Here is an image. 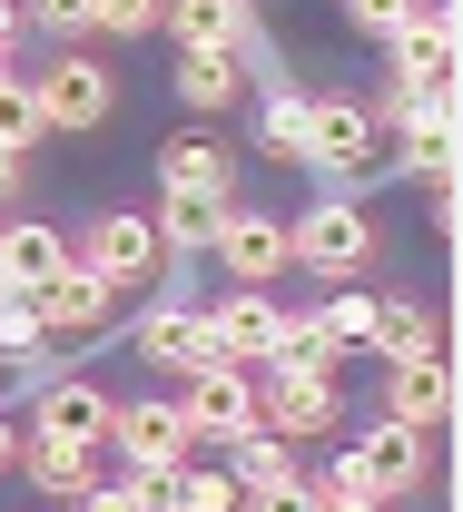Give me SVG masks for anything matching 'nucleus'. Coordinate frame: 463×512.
<instances>
[{"label": "nucleus", "mask_w": 463, "mask_h": 512, "mask_svg": "<svg viewBox=\"0 0 463 512\" xmlns=\"http://www.w3.org/2000/svg\"><path fill=\"white\" fill-rule=\"evenodd\" d=\"M375 207H355V197H316V207H296V227H286V266H306V276H326V286H345V276H365L375 266Z\"/></svg>", "instance_id": "obj_1"}, {"label": "nucleus", "mask_w": 463, "mask_h": 512, "mask_svg": "<svg viewBox=\"0 0 463 512\" xmlns=\"http://www.w3.org/2000/svg\"><path fill=\"white\" fill-rule=\"evenodd\" d=\"M30 99H40V119H50V138H89V128H109V109H119V79H109V60H89V50H60V60L30 79Z\"/></svg>", "instance_id": "obj_2"}, {"label": "nucleus", "mask_w": 463, "mask_h": 512, "mask_svg": "<svg viewBox=\"0 0 463 512\" xmlns=\"http://www.w3.org/2000/svg\"><path fill=\"white\" fill-rule=\"evenodd\" d=\"M168 404L188 414L198 444H237V434H257V375H247V365H188Z\"/></svg>", "instance_id": "obj_3"}, {"label": "nucleus", "mask_w": 463, "mask_h": 512, "mask_svg": "<svg viewBox=\"0 0 463 512\" xmlns=\"http://www.w3.org/2000/svg\"><path fill=\"white\" fill-rule=\"evenodd\" d=\"M385 158V138L365 119V99H306V148H296V168H326V178H365Z\"/></svg>", "instance_id": "obj_4"}, {"label": "nucleus", "mask_w": 463, "mask_h": 512, "mask_svg": "<svg viewBox=\"0 0 463 512\" xmlns=\"http://www.w3.org/2000/svg\"><path fill=\"white\" fill-rule=\"evenodd\" d=\"M257 424L276 444H316V434L345 424V394H335V375H286V365H266L257 375Z\"/></svg>", "instance_id": "obj_5"}, {"label": "nucleus", "mask_w": 463, "mask_h": 512, "mask_svg": "<svg viewBox=\"0 0 463 512\" xmlns=\"http://www.w3.org/2000/svg\"><path fill=\"white\" fill-rule=\"evenodd\" d=\"M345 463H355V483L375 493V503L395 512L424 473H434V434H414V424H365L355 444H345Z\"/></svg>", "instance_id": "obj_6"}, {"label": "nucleus", "mask_w": 463, "mask_h": 512, "mask_svg": "<svg viewBox=\"0 0 463 512\" xmlns=\"http://www.w3.org/2000/svg\"><path fill=\"white\" fill-rule=\"evenodd\" d=\"M79 266H99L109 286H148L168 256H158V227H148V207H99L89 217V247H69Z\"/></svg>", "instance_id": "obj_7"}, {"label": "nucleus", "mask_w": 463, "mask_h": 512, "mask_svg": "<svg viewBox=\"0 0 463 512\" xmlns=\"http://www.w3.org/2000/svg\"><path fill=\"white\" fill-rule=\"evenodd\" d=\"M385 60H395V89L454 99V0H444V10H414L395 40H385Z\"/></svg>", "instance_id": "obj_8"}, {"label": "nucleus", "mask_w": 463, "mask_h": 512, "mask_svg": "<svg viewBox=\"0 0 463 512\" xmlns=\"http://www.w3.org/2000/svg\"><path fill=\"white\" fill-rule=\"evenodd\" d=\"M109 444L129 453V473H178L198 434H188V414H178L168 394H138V404H119V414H109Z\"/></svg>", "instance_id": "obj_9"}, {"label": "nucleus", "mask_w": 463, "mask_h": 512, "mask_svg": "<svg viewBox=\"0 0 463 512\" xmlns=\"http://www.w3.org/2000/svg\"><path fill=\"white\" fill-rule=\"evenodd\" d=\"M276 316H286V306H276V296H266V286H237V296H227V306H207V365H247V375H257L266 355H276Z\"/></svg>", "instance_id": "obj_10"}, {"label": "nucleus", "mask_w": 463, "mask_h": 512, "mask_svg": "<svg viewBox=\"0 0 463 512\" xmlns=\"http://www.w3.org/2000/svg\"><path fill=\"white\" fill-rule=\"evenodd\" d=\"M207 256H217L237 286H276V276H286V227H276L266 207H227V217H217V247H207Z\"/></svg>", "instance_id": "obj_11"}, {"label": "nucleus", "mask_w": 463, "mask_h": 512, "mask_svg": "<svg viewBox=\"0 0 463 512\" xmlns=\"http://www.w3.org/2000/svg\"><path fill=\"white\" fill-rule=\"evenodd\" d=\"M109 414H119V394H99L89 375H60V384H40L30 434H50V444H109Z\"/></svg>", "instance_id": "obj_12"}, {"label": "nucleus", "mask_w": 463, "mask_h": 512, "mask_svg": "<svg viewBox=\"0 0 463 512\" xmlns=\"http://www.w3.org/2000/svg\"><path fill=\"white\" fill-rule=\"evenodd\" d=\"M30 306H40V335H99V325L119 316V286H109L99 266H79V256H69V276H50Z\"/></svg>", "instance_id": "obj_13"}, {"label": "nucleus", "mask_w": 463, "mask_h": 512, "mask_svg": "<svg viewBox=\"0 0 463 512\" xmlns=\"http://www.w3.org/2000/svg\"><path fill=\"white\" fill-rule=\"evenodd\" d=\"M158 188H168V197H207V207H227V197H237V158H227L217 138H168V148H158Z\"/></svg>", "instance_id": "obj_14"}, {"label": "nucleus", "mask_w": 463, "mask_h": 512, "mask_svg": "<svg viewBox=\"0 0 463 512\" xmlns=\"http://www.w3.org/2000/svg\"><path fill=\"white\" fill-rule=\"evenodd\" d=\"M444 414H454V365H444V355H424V365H385V424L434 434Z\"/></svg>", "instance_id": "obj_15"}, {"label": "nucleus", "mask_w": 463, "mask_h": 512, "mask_svg": "<svg viewBox=\"0 0 463 512\" xmlns=\"http://www.w3.org/2000/svg\"><path fill=\"white\" fill-rule=\"evenodd\" d=\"M385 148H395V168H414L424 188H454V99H424Z\"/></svg>", "instance_id": "obj_16"}, {"label": "nucleus", "mask_w": 463, "mask_h": 512, "mask_svg": "<svg viewBox=\"0 0 463 512\" xmlns=\"http://www.w3.org/2000/svg\"><path fill=\"white\" fill-rule=\"evenodd\" d=\"M50 276H69V237H60V227H40V217H10V227H0V286L40 296Z\"/></svg>", "instance_id": "obj_17"}, {"label": "nucleus", "mask_w": 463, "mask_h": 512, "mask_svg": "<svg viewBox=\"0 0 463 512\" xmlns=\"http://www.w3.org/2000/svg\"><path fill=\"white\" fill-rule=\"evenodd\" d=\"M178 50H227V60L247 69V0H168V20H158Z\"/></svg>", "instance_id": "obj_18"}, {"label": "nucleus", "mask_w": 463, "mask_h": 512, "mask_svg": "<svg viewBox=\"0 0 463 512\" xmlns=\"http://www.w3.org/2000/svg\"><path fill=\"white\" fill-rule=\"evenodd\" d=\"M129 345L148 355V365H178V375L207 365V325H198V306H178V296H158V306L129 325Z\"/></svg>", "instance_id": "obj_19"}, {"label": "nucleus", "mask_w": 463, "mask_h": 512, "mask_svg": "<svg viewBox=\"0 0 463 512\" xmlns=\"http://www.w3.org/2000/svg\"><path fill=\"white\" fill-rule=\"evenodd\" d=\"M365 355H375V365H424V355H444V325L424 316V306H404V296H375Z\"/></svg>", "instance_id": "obj_20"}, {"label": "nucleus", "mask_w": 463, "mask_h": 512, "mask_svg": "<svg viewBox=\"0 0 463 512\" xmlns=\"http://www.w3.org/2000/svg\"><path fill=\"white\" fill-rule=\"evenodd\" d=\"M20 473H30L50 503H69V493H89V483H99V444H50V434H20Z\"/></svg>", "instance_id": "obj_21"}, {"label": "nucleus", "mask_w": 463, "mask_h": 512, "mask_svg": "<svg viewBox=\"0 0 463 512\" xmlns=\"http://www.w3.org/2000/svg\"><path fill=\"white\" fill-rule=\"evenodd\" d=\"M237 79H247V69L227 60V50H178V99H188L198 119H217V109H237Z\"/></svg>", "instance_id": "obj_22"}, {"label": "nucleus", "mask_w": 463, "mask_h": 512, "mask_svg": "<svg viewBox=\"0 0 463 512\" xmlns=\"http://www.w3.org/2000/svg\"><path fill=\"white\" fill-rule=\"evenodd\" d=\"M316 335H326L335 355H365V335H375V296H365V286H326V306H316Z\"/></svg>", "instance_id": "obj_23"}, {"label": "nucleus", "mask_w": 463, "mask_h": 512, "mask_svg": "<svg viewBox=\"0 0 463 512\" xmlns=\"http://www.w3.org/2000/svg\"><path fill=\"white\" fill-rule=\"evenodd\" d=\"M217 217L227 207H207V197H168L148 227H158V256H188V247H217Z\"/></svg>", "instance_id": "obj_24"}, {"label": "nucleus", "mask_w": 463, "mask_h": 512, "mask_svg": "<svg viewBox=\"0 0 463 512\" xmlns=\"http://www.w3.org/2000/svg\"><path fill=\"white\" fill-rule=\"evenodd\" d=\"M257 148L296 168V148H306V89H266V109H257Z\"/></svg>", "instance_id": "obj_25"}, {"label": "nucleus", "mask_w": 463, "mask_h": 512, "mask_svg": "<svg viewBox=\"0 0 463 512\" xmlns=\"http://www.w3.org/2000/svg\"><path fill=\"white\" fill-rule=\"evenodd\" d=\"M168 512H237L227 463H178V473H168Z\"/></svg>", "instance_id": "obj_26"}, {"label": "nucleus", "mask_w": 463, "mask_h": 512, "mask_svg": "<svg viewBox=\"0 0 463 512\" xmlns=\"http://www.w3.org/2000/svg\"><path fill=\"white\" fill-rule=\"evenodd\" d=\"M40 138H50V119H40L30 79H0V158H30Z\"/></svg>", "instance_id": "obj_27"}, {"label": "nucleus", "mask_w": 463, "mask_h": 512, "mask_svg": "<svg viewBox=\"0 0 463 512\" xmlns=\"http://www.w3.org/2000/svg\"><path fill=\"white\" fill-rule=\"evenodd\" d=\"M227 483H237V493H247V483H286V444H276V434H237V444H227Z\"/></svg>", "instance_id": "obj_28"}, {"label": "nucleus", "mask_w": 463, "mask_h": 512, "mask_svg": "<svg viewBox=\"0 0 463 512\" xmlns=\"http://www.w3.org/2000/svg\"><path fill=\"white\" fill-rule=\"evenodd\" d=\"M40 355V306L20 286H0V365H30Z\"/></svg>", "instance_id": "obj_29"}, {"label": "nucleus", "mask_w": 463, "mask_h": 512, "mask_svg": "<svg viewBox=\"0 0 463 512\" xmlns=\"http://www.w3.org/2000/svg\"><path fill=\"white\" fill-rule=\"evenodd\" d=\"M168 20V0H89V30L99 40H148Z\"/></svg>", "instance_id": "obj_30"}, {"label": "nucleus", "mask_w": 463, "mask_h": 512, "mask_svg": "<svg viewBox=\"0 0 463 512\" xmlns=\"http://www.w3.org/2000/svg\"><path fill=\"white\" fill-rule=\"evenodd\" d=\"M316 512H385V503H375V493L355 483V463L335 453V463H326V483H316Z\"/></svg>", "instance_id": "obj_31"}, {"label": "nucleus", "mask_w": 463, "mask_h": 512, "mask_svg": "<svg viewBox=\"0 0 463 512\" xmlns=\"http://www.w3.org/2000/svg\"><path fill=\"white\" fill-rule=\"evenodd\" d=\"M414 10H424V0H345V20H355V30L375 40V50L395 40V30H404V20H414Z\"/></svg>", "instance_id": "obj_32"}, {"label": "nucleus", "mask_w": 463, "mask_h": 512, "mask_svg": "<svg viewBox=\"0 0 463 512\" xmlns=\"http://www.w3.org/2000/svg\"><path fill=\"white\" fill-rule=\"evenodd\" d=\"M237 512H316V483H296V473H286V483H247Z\"/></svg>", "instance_id": "obj_33"}, {"label": "nucleus", "mask_w": 463, "mask_h": 512, "mask_svg": "<svg viewBox=\"0 0 463 512\" xmlns=\"http://www.w3.org/2000/svg\"><path fill=\"white\" fill-rule=\"evenodd\" d=\"M20 20H30V30H50V40H89V0H30Z\"/></svg>", "instance_id": "obj_34"}, {"label": "nucleus", "mask_w": 463, "mask_h": 512, "mask_svg": "<svg viewBox=\"0 0 463 512\" xmlns=\"http://www.w3.org/2000/svg\"><path fill=\"white\" fill-rule=\"evenodd\" d=\"M69 512H129V483H109V473H99L89 493H69Z\"/></svg>", "instance_id": "obj_35"}, {"label": "nucleus", "mask_w": 463, "mask_h": 512, "mask_svg": "<svg viewBox=\"0 0 463 512\" xmlns=\"http://www.w3.org/2000/svg\"><path fill=\"white\" fill-rule=\"evenodd\" d=\"M10 40H20V0H0V50H10Z\"/></svg>", "instance_id": "obj_36"}, {"label": "nucleus", "mask_w": 463, "mask_h": 512, "mask_svg": "<svg viewBox=\"0 0 463 512\" xmlns=\"http://www.w3.org/2000/svg\"><path fill=\"white\" fill-rule=\"evenodd\" d=\"M10 463H20V434H10V414H0V473H10Z\"/></svg>", "instance_id": "obj_37"}, {"label": "nucleus", "mask_w": 463, "mask_h": 512, "mask_svg": "<svg viewBox=\"0 0 463 512\" xmlns=\"http://www.w3.org/2000/svg\"><path fill=\"white\" fill-rule=\"evenodd\" d=\"M10 197H20V158H0V207H10Z\"/></svg>", "instance_id": "obj_38"}, {"label": "nucleus", "mask_w": 463, "mask_h": 512, "mask_svg": "<svg viewBox=\"0 0 463 512\" xmlns=\"http://www.w3.org/2000/svg\"><path fill=\"white\" fill-rule=\"evenodd\" d=\"M0 79H10V50H0Z\"/></svg>", "instance_id": "obj_39"}]
</instances>
